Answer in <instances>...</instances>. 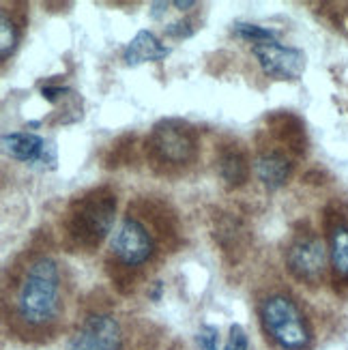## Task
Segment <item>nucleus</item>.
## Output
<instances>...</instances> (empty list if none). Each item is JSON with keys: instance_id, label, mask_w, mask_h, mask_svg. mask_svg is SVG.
Here are the masks:
<instances>
[{"instance_id": "nucleus-1", "label": "nucleus", "mask_w": 348, "mask_h": 350, "mask_svg": "<svg viewBox=\"0 0 348 350\" xmlns=\"http://www.w3.org/2000/svg\"><path fill=\"white\" fill-rule=\"evenodd\" d=\"M18 316L30 327L50 325L60 308V273L58 265L41 256L28 265L15 299Z\"/></svg>"}, {"instance_id": "nucleus-2", "label": "nucleus", "mask_w": 348, "mask_h": 350, "mask_svg": "<svg viewBox=\"0 0 348 350\" xmlns=\"http://www.w3.org/2000/svg\"><path fill=\"white\" fill-rule=\"evenodd\" d=\"M260 323L267 336L284 350H306L312 342V333L304 314L291 297L273 295L263 301Z\"/></svg>"}, {"instance_id": "nucleus-3", "label": "nucleus", "mask_w": 348, "mask_h": 350, "mask_svg": "<svg viewBox=\"0 0 348 350\" xmlns=\"http://www.w3.org/2000/svg\"><path fill=\"white\" fill-rule=\"evenodd\" d=\"M114 215H116V196L105 187L90 191L84 198H80L71 213V221H69L71 234L82 245L93 247L112 230Z\"/></svg>"}, {"instance_id": "nucleus-4", "label": "nucleus", "mask_w": 348, "mask_h": 350, "mask_svg": "<svg viewBox=\"0 0 348 350\" xmlns=\"http://www.w3.org/2000/svg\"><path fill=\"white\" fill-rule=\"evenodd\" d=\"M265 75L276 80H299L308 67V56L299 48L284 45L278 39L265 41L252 48Z\"/></svg>"}, {"instance_id": "nucleus-5", "label": "nucleus", "mask_w": 348, "mask_h": 350, "mask_svg": "<svg viewBox=\"0 0 348 350\" xmlns=\"http://www.w3.org/2000/svg\"><path fill=\"white\" fill-rule=\"evenodd\" d=\"M110 250L125 267L133 269L144 265L153 256V239L138 219L127 217L114 230L110 239Z\"/></svg>"}, {"instance_id": "nucleus-6", "label": "nucleus", "mask_w": 348, "mask_h": 350, "mask_svg": "<svg viewBox=\"0 0 348 350\" xmlns=\"http://www.w3.org/2000/svg\"><path fill=\"white\" fill-rule=\"evenodd\" d=\"M123 331L110 314L88 316L80 331L69 340L67 350H120Z\"/></svg>"}, {"instance_id": "nucleus-7", "label": "nucleus", "mask_w": 348, "mask_h": 350, "mask_svg": "<svg viewBox=\"0 0 348 350\" xmlns=\"http://www.w3.org/2000/svg\"><path fill=\"white\" fill-rule=\"evenodd\" d=\"M286 262H289V271L297 280L308 282V284H316L323 278L325 267H327L325 243L314 234L299 237L289 247Z\"/></svg>"}, {"instance_id": "nucleus-8", "label": "nucleus", "mask_w": 348, "mask_h": 350, "mask_svg": "<svg viewBox=\"0 0 348 350\" xmlns=\"http://www.w3.org/2000/svg\"><path fill=\"white\" fill-rule=\"evenodd\" d=\"M150 146L163 161L170 163L189 161L196 148L191 131L176 120H163V123L155 125L153 133H150Z\"/></svg>"}, {"instance_id": "nucleus-9", "label": "nucleus", "mask_w": 348, "mask_h": 350, "mask_svg": "<svg viewBox=\"0 0 348 350\" xmlns=\"http://www.w3.org/2000/svg\"><path fill=\"white\" fill-rule=\"evenodd\" d=\"M256 176L263 183V185L269 191H276L282 185H286V180L293 174V163L280 150H269V153H263L254 163Z\"/></svg>"}, {"instance_id": "nucleus-10", "label": "nucleus", "mask_w": 348, "mask_h": 350, "mask_svg": "<svg viewBox=\"0 0 348 350\" xmlns=\"http://www.w3.org/2000/svg\"><path fill=\"white\" fill-rule=\"evenodd\" d=\"M170 54V50L148 30H140L123 50V60L129 67H138L144 63H155V60H163Z\"/></svg>"}, {"instance_id": "nucleus-11", "label": "nucleus", "mask_w": 348, "mask_h": 350, "mask_svg": "<svg viewBox=\"0 0 348 350\" xmlns=\"http://www.w3.org/2000/svg\"><path fill=\"white\" fill-rule=\"evenodd\" d=\"M43 144H45V140L33 131H13V133L3 135L5 155H9L15 161L28 163V165H33L37 161Z\"/></svg>"}, {"instance_id": "nucleus-12", "label": "nucleus", "mask_w": 348, "mask_h": 350, "mask_svg": "<svg viewBox=\"0 0 348 350\" xmlns=\"http://www.w3.org/2000/svg\"><path fill=\"white\" fill-rule=\"evenodd\" d=\"M329 260L336 275L348 280V226L338 224L329 239Z\"/></svg>"}, {"instance_id": "nucleus-13", "label": "nucleus", "mask_w": 348, "mask_h": 350, "mask_svg": "<svg viewBox=\"0 0 348 350\" xmlns=\"http://www.w3.org/2000/svg\"><path fill=\"white\" fill-rule=\"evenodd\" d=\"M219 176L228 187H239L247 180V161L245 157L237 153V150H228L219 157Z\"/></svg>"}, {"instance_id": "nucleus-14", "label": "nucleus", "mask_w": 348, "mask_h": 350, "mask_svg": "<svg viewBox=\"0 0 348 350\" xmlns=\"http://www.w3.org/2000/svg\"><path fill=\"white\" fill-rule=\"evenodd\" d=\"M18 26L13 24V20L9 18V15L3 11L0 13V58L7 60L15 48H18Z\"/></svg>"}, {"instance_id": "nucleus-15", "label": "nucleus", "mask_w": 348, "mask_h": 350, "mask_svg": "<svg viewBox=\"0 0 348 350\" xmlns=\"http://www.w3.org/2000/svg\"><path fill=\"white\" fill-rule=\"evenodd\" d=\"M232 33L243 39V41H252L254 45L265 43V41H276V30L258 26V24H247V22H237L232 26Z\"/></svg>"}, {"instance_id": "nucleus-16", "label": "nucleus", "mask_w": 348, "mask_h": 350, "mask_svg": "<svg viewBox=\"0 0 348 350\" xmlns=\"http://www.w3.org/2000/svg\"><path fill=\"white\" fill-rule=\"evenodd\" d=\"M56 165H58V148L52 140H45V144L41 148V155L33 163V168L41 170V172H52V170H56Z\"/></svg>"}, {"instance_id": "nucleus-17", "label": "nucleus", "mask_w": 348, "mask_h": 350, "mask_svg": "<svg viewBox=\"0 0 348 350\" xmlns=\"http://www.w3.org/2000/svg\"><path fill=\"white\" fill-rule=\"evenodd\" d=\"M247 348H250V340H247L245 329L241 327V325H232L224 350H247Z\"/></svg>"}, {"instance_id": "nucleus-18", "label": "nucleus", "mask_w": 348, "mask_h": 350, "mask_svg": "<svg viewBox=\"0 0 348 350\" xmlns=\"http://www.w3.org/2000/svg\"><path fill=\"white\" fill-rule=\"evenodd\" d=\"M200 350H219V331L213 325H204L198 333Z\"/></svg>"}, {"instance_id": "nucleus-19", "label": "nucleus", "mask_w": 348, "mask_h": 350, "mask_svg": "<svg viewBox=\"0 0 348 350\" xmlns=\"http://www.w3.org/2000/svg\"><path fill=\"white\" fill-rule=\"evenodd\" d=\"M196 33V28L191 26L189 20H180V22H172L165 26V35L174 37V39H187Z\"/></svg>"}, {"instance_id": "nucleus-20", "label": "nucleus", "mask_w": 348, "mask_h": 350, "mask_svg": "<svg viewBox=\"0 0 348 350\" xmlns=\"http://www.w3.org/2000/svg\"><path fill=\"white\" fill-rule=\"evenodd\" d=\"M73 90L67 88V86H43L41 88V95L45 101H50V103H56L58 99H63L65 95H71Z\"/></svg>"}, {"instance_id": "nucleus-21", "label": "nucleus", "mask_w": 348, "mask_h": 350, "mask_svg": "<svg viewBox=\"0 0 348 350\" xmlns=\"http://www.w3.org/2000/svg\"><path fill=\"white\" fill-rule=\"evenodd\" d=\"M165 9H168V3H153V5H150V18L159 20L161 15L165 13Z\"/></svg>"}, {"instance_id": "nucleus-22", "label": "nucleus", "mask_w": 348, "mask_h": 350, "mask_svg": "<svg viewBox=\"0 0 348 350\" xmlns=\"http://www.w3.org/2000/svg\"><path fill=\"white\" fill-rule=\"evenodd\" d=\"M161 293H163V282H153V288H150L148 297L153 301H159L161 299Z\"/></svg>"}, {"instance_id": "nucleus-23", "label": "nucleus", "mask_w": 348, "mask_h": 350, "mask_svg": "<svg viewBox=\"0 0 348 350\" xmlns=\"http://www.w3.org/2000/svg\"><path fill=\"white\" fill-rule=\"evenodd\" d=\"M172 5H174L176 9H180V11H187V9L196 7V3H193V0H174Z\"/></svg>"}]
</instances>
